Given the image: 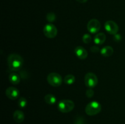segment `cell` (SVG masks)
I'll return each mask as SVG.
<instances>
[{
    "instance_id": "ffe728a7",
    "label": "cell",
    "mask_w": 125,
    "mask_h": 124,
    "mask_svg": "<svg viewBox=\"0 0 125 124\" xmlns=\"http://www.w3.org/2000/svg\"><path fill=\"white\" fill-rule=\"evenodd\" d=\"M83 41L85 44L89 43L92 41V36L88 34H84L83 36Z\"/></svg>"
},
{
    "instance_id": "7a4b0ae2",
    "label": "cell",
    "mask_w": 125,
    "mask_h": 124,
    "mask_svg": "<svg viewBox=\"0 0 125 124\" xmlns=\"http://www.w3.org/2000/svg\"><path fill=\"white\" fill-rule=\"evenodd\" d=\"M101 104L96 101H93L87 105L85 108V111L87 115L92 116L98 114L101 110Z\"/></svg>"
},
{
    "instance_id": "ba28073f",
    "label": "cell",
    "mask_w": 125,
    "mask_h": 124,
    "mask_svg": "<svg viewBox=\"0 0 125 124\" xmlns=\"http://www.w3.org/2000/svg\"><path fill=\"white\" fill-rule=\"evenodd\" d=\"M104 28L106 31L112 35H116L118 31V26L113 21H107L104 24Z\"/></svg>"
},
{
    "instance_id": "4fadbf2b",
    "label": "cell",
    "mask_w": 125,
    "mask_h": 124,
    "mask_svg": "<svg viewBox=\"0 0 125 124\" xmlns=\"http://www.w3.org/2000/svg\"><path fill=\"white\" fill-rule=\"evenodd\" d=\"M114 53V49L111 46H104L101 49V54L105 57H111Z\"/></svg>"
},
{
    "instance_id": "603a6c76",
    "label": "cell",
    "mask_w": 125,
    "mask_h": 124,
    "mask_svg": "<svg viewBox=\"0 0 125 124\" xmlns=\"http://www.w3.org/2000/svg\"><path fill=\"white\" fill-rule=\"evenodd\" d=\"M76 1L79 3H85L87 1V0H76Z\"/></svg>"
},
{
    "instance_id": "5bb4252c",
    "label": "cell",
    "mask_w": 125,
    "mask_h": 124,
    "mask_svg": "<svg viewBox=\"0 0 125 124\" xmlns=\"http://www.w3.org/2000/svg\"><path fill=\"white\" fill-rule=\"evenodd\" d=\"M9 80L13 85H18L20 82V76L16 72H12L9 76Z\"/></svg>"
},
{
    "instance_id": "ac0fdd59",
    "label": "cell",
    "mask_w": 125,
    "mask_h": 124,
    "mask_svg": "<svg viewBox=\"0 0 125 124\" xmlns=\"http://www.w3.org/2000/svg\"><path fill=\"white\" fill-rule=\"evenodd\" d=\"M27 104H28V102H27L26 98H24L23 97H20L19 100L18 102V105L20 108H24L26 106Z\"/></svg>"
},
{
    "instance_id": "8992f818",
    "label": "cell",
    "mask_w": 125,
    "mask_h": 124,
    "mask_svg": "<svg viewBox=\"0 0 125 124\" xmlns=\"http://www.w3.org/2000/svg\"><path fill=\"white\" fill-rule=\"evenodd\" d=\"M43 34L48 38H54L57 34V29L52 23H48L44 26Z\"/></svg>"
},
{
    "instance_id": "277c9868",
    "label": "cell",
    "mask_w": 125,
    "mask_h": 124,
    "mask_svg": "<svg viewBox=\"0 0 125 124\" xmlns=\"http://www.w3.org/2000/svg\"><path fill=\"white\" fill-rule=\"evenodd\" d=\"M47 81L51 86L58 87L62 85L63 79L61 75L56 72H51L48 75Z\"/></svg>"
},
{
    "instance_id": "7c38bea8",
    "label": "cell",
    "mask_w": 125,
    "mask_h": 124,
    "mask_svg": "<svg viewBox=\"0 0 125 124\" xmlns=\"http://www.w3.org/2000/svg\"><path fill=\"white\" fill-rule=\"evenodd\" d=\"M106 35L104 33H99L95 35L94 41L96 44L101 45L104 43V41H106Z\"/></svg>"
},
{
    "instance_id": "5b68a950",
    "label": "cell",
    "mask_w": 125,
    "mask_h": 124,
    "mask_svg": "<svg viewBox=\"0 0 125 124\" xmlns=\"http://www.w3.org/2000/svg\"><path fill=\"white\" fill-rule=\"evenodd\" d=\"M84 83L87 87L89 88H95L98 83L97 76L93 72H88L84 77Z\"/></svg>"
},
{
    "instance_id": "44dd1931",
    "label": "cell",
    "mask_w": 125,
    "mask_h": 124,
    "mask_svg": "<svg viewBox=\"0 0 125 124\" xmlns=\"http://www.w3.org/2000/svg\"><path fill=\"white\" fill-rule=\"evenodd\" d=\"M85 94H86V96L89 98H91L94 96V91L92 89V88L89 89L86 91V92H85Z\"/></svg>"
},
{
    "instance_id": "2e32d148",
    "label": "cell",
    "mask_w": 125,
    "mask_h": 124,
    "mask_svg": "<svg viewBox=\"0 0 125 124\" xmlns=\"http://www.w3.org/2000/svg\"><path fill=\"white\" fill-rule=\"evenodd\" d=\"M63 81L67 85H72L75 81V77L73 75L68 74L63 79Z\"/></svg>"
},
{
    "instance_id": "6da1fadb",
    "label": "cell",
    "mask_w": 125,
    "mask_h": 124,
    "mask_svg": "<svg viewBox=\"0 0 125 124\" xmlns=\"http://www.w3.org/2000/svg\"><path fill=\"white\" fill-rule=\"evenodd\" d=\"M7 64L11 71H18L23 67L24 60L20 55L17 53H11L7 58Z\"/></svg>"
},
{
    "instance_id": "d6986e66",
    "label": "cell",
    "mask_w": 125,
    "mask_h": 124,
    "mask_svg": "<svg viewBox=\"0 0 125 124\" xmlns=\"http://www.w3.org/2000/svg\"><path fill=\"white\" fill-rule=\"evenodd\" d=\"M56 15L53 12H50V13H48L46 15V19H47L48 21L50 22V23H52V22L56 20Z\"/></svg>"
},
{
    "instance_id": "52a82bcc",
    "label": "cell",
    "mask_w": 125,
    "mask_h": 124,
    "mask_svg": "<svg viewBox=\"0 0 125 124\" xmlns=\"http://www.w3.org/2000/svg\"><path fill=\"white\" fill-rule=\"evenodd\" d=\"M87 27L88 31L92 34H96L101 28V23L98 19H92L87 23Z\"/></svg>"
},
{
    "instance_id": "3957f363",
    "label": "cell",
    "mask_w": 125,
    "mask_h": 124,
    "mask_svg": "<svg viewBox=\"0 0 125 124\" xmlns=\"http://www.w3.org/2000/svg\"><path fill=\"white\" fill-rule=\"evenodd\" d=\"M74 107V103L71 100H62L58 103L57 108L59 111L67 113L72 111Z\"/></svg>"
},
{
    "instance_id": "9a60e30c",
    "label": "cell",
    "mask_w": 125,
    "mask_h": 124,
    "mask_svg": "<svg viewBox=\"0 0 125 124\" xmlns=\"http://www.w3.org/2000/svg\"><path fill=\"white\" fill-rule=\"evenodd\" d=\"M44 100L46 102L47 104L49 105H53L57 101V98L55 97L54 95L51 94H46V96L44 97Z\"/></svg>"
},
{
    "instance_id": "9c48e42d",
    "label": "cell",
    "mask_w": 125,
    "mask_h": 124,
    "mask_svg": "<svg viewBox=\"0 0 125 124\" xmlns=\"http://www.w3.org/2000/svg\"><path fill=\"white\" fill-rule=\"evenodd\" d=\"M6 95L10 100H15L20 96V91L14 87H9L6 90Z\"/></svg>"
},
{
    "instance_id": "e0dca14e",
    "label": "cell",
    "mask_w": 125,
    "mask_h": 124,
    "mask_svg": "<svg viewBox=\"0 0 125 124\" xmlns=\"http://www.w3.org/2000/svg\"><path fill=\"white\" fill-rule=\"evenodd\" d=\"M74 124H87V121L84 117L78 115L74 118Z\"/></svg>"
},
{
    "instance_id": "7402d4cb",
    "label": "cell",
    "mask_w": 125,
    "mask_h": 124,
    "mask_svg": "<svg viewBox=\"0 0 125 124\" xmlns=\"http://www.w3.org/2000/svg\"><path fill=\"white\" fill-rule=\"evenodd\" d=\"M90 51H91V52H94V53H97V52H98L99 51H100V49H99V47H97V46H92V47H90Z\"/></svg>"
},
{
    "instance_id": "30bf717a",
    "label": "cell",
    "mask_w": 125,
    "mask_h": 124,
    "mask_svg": "<svg viewBox=\"0 0 125 124\" xmlns=\"http://www.w3.org/2000/svg\"><path fill=\"white\" fill-rule=\"evenodd\" d=\"M74 53L76 57L81 60L85 59L88 56V52L82 46H77L74 49Z\"/></svg>"
},
{
    "instance_id": "8fae6325",
    "label": "cell",
    "mask_w": 125,
    "mask_h": 124,
    "mask_svg": "<svg viewBox=\"0 0 125 124\" xmlns=\"http://www.w3.org/2000/svg\"><path fill=\"white\" fill-rule=\"evenodd\" d=\"M13 117L16 122L18 124H20V123L23 122V120H24V114L21 111L16 110L13 113Z\"/></svg>"
}]
</instances>
